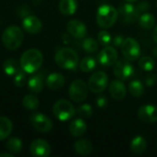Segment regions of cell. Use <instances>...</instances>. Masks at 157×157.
Listing matches in <instances>:
<instances>
[{
  "mask_svg": "<svg viewBox=\"0 0 157 157\" xmlns=\"http://www.w3.org/2000/svg\"><path fill=\"white\" fill-rule=\"evenodd\" d=\"M43 63V55L37 49L27 50L20 57V67L27 74L36 73Z\"/></svg>",
  "mask_w": 157,
  "mask_h": 157,
  "instance_id": "6da1fadb",
  "label": "cell"
},
{
  "mask_svg": "<svg viewBox=\"0 0 157 157\" xmlns=\"http://www.w3.org/2000/svg\"><path fill=\"white\" fill-rule=\"evenodd\" d=\"M55 63L56 64L66 70H74L77 67L79 58L75 51L71 48L64 47L60 49L55 54Z\"/></svg>",
  "mask_w": 157,
  "mask_h": 157,
  "instance_id": "7a4b0ae2",
  "label": "cell"
},
{
  "mask_svg": "<svg viewBox=\"0 0 157 157\" xmlns=\"http://www.w3.org/2000/svg\"><path fill=\"white\" fill-rule=\"evenodd\" d=\"M119 11L110 5H102L98 8L97 23L101 29H109L116 23Z\"/></svg>",
  "mask_w": 157,
  "mask_h": 157,
  "instance_id": "3957f363",
  "label": "cell"
},
{
  "mask_svg": "<svg viewBox=\"0 0 157 157\" xmlns=\"http://www.w3.org/2000/svg\"><path fill=\"white\" fill-rule=\"evenodd\" d=\"M23 32L18 26L12 25L7 27L2 35V41L4 46L9 50L14 51L20 47L23 41Z\"/></svg>",
  "mask_w": 157,
  "mask_h": 157,
  "instance_id": "277c9868",
  "label": "cell"
},
{
  "mask_svg": "<svg viewBox=\"0 0 157 157\" xmlns=\"http://www.w3.org/2000/svg\"><path fill=\"white\" fill-rule=\"evenodd\" d=\"M75 109L72 103L65 99L56 101L52 106V113L56 119L61 121H67L75 115Z\"/></svg>",
  "mask_w": 157,
  "mask_h": 157,
  "instance_id": "5b68a950",
  "label": "cell"
},
{
  "mask_svg": "<svg viewBox=\"0 0 157 157\" xmlns=\"http://www.w3.org/2000/svg\"><path fill=\"white\" fill-rule=\"evenodd\" d=\"M121 48L124 58L131 62L136 61L141 57L142 54L141 45L135 39L132 37H128L124 39V41Z\"/></svg>",
  "mask_w": 157,
  "mask_h": 157,
  "instance_id": "8992f818",
  "label": "cell"
},
{
  "mask_svg": "<svg viewBox=\"0 0 157 157\" xmlns=\"http://www.w3.org/2000/svg\"><path fill=\"white\" fill-rule=\"evenodd\" d=\"M88 89L89 88L83 80H75L69 86L70 98L76 103H81L87 98Z\"/></svg>",
  "mask_w": 157,
  "mask_h": 157,
  "instance_id": "52a82bcc",
  "label": "cell"
},
{
  "mask_svg": "<svg viewBox=\"0 0 157 157\" xmlns=\"http://www.w3.org/2000/svg\"><path fill=\"white\" fill-rule=\"evenodd\" d=\"M113 73L116 77H118L121 80H128L135 73L133 65L131 63V61L127 59H121L118 60L114 63L113 67Z\"/></svg>",
  "mask_w": 157,
  "mask_h": 157,
  "instance_id": "ba28073f",
  "label": "cell"
},
{
  "mask_svg": "<svg viewBox=\"0 0 157 157\" xmlns=\"http://www.w3.org/2000/svg\"><path fill=\"white\" fill-rule=\"evenodd\" d=\"M109 78L105 72L98 71L94 73L88 80V88L93 93H101L108 86Z\"/></svg>",
  "mask_w": 157,
  "mask_h": 157,
  "instance_id": "9c48e42d",
  "label": "cell"
},
{
  "mask_svg": "<svg viewBox=\"0 0 157 157\" xmlns=\"http://www.w3.org/2000/svg\"><path fill=\"white\" fill-rule=\"evenodd\" d=\"M30 122L34 129L40 132H49L52 129V121L51 119L40 112L33 113L30 116Z\"/></svg>",
  "mask_w": 157,
  "mask_h": 157,
  "instance_id": "30bf717a",
  "label": "cell"
},
{
  "mask_svg": "<svg viewBox=\"0 0 157 157\" xmlns=\"http://www.w3.org/2000/svg\"><path fill=\"white\" fill-rule=\"evenodd\" d=\"M98 63L103 66H111L118 61V52L114 47L105 46L98 55Z\"/></svg>",
  "mask_w": 157,
  "mask_h": 157,
  "instance_id": "8fae6325",
  "label": "cell"
},
{
  "mask_svg": "<svg viewBox=\"0 0 157 157\" xmlns=\"http://www.w3.org/2000/svg\"><path fill=\"white\" fill-rule=\"evenodd\" d=\"M118 11L121 19L125 23H133L139 18L140 12L136 8V6H133L132 4L129 2L122 4L119 7Z\"/></svg>",
  "mask_w": 157,
  "mask_h": 157,
  "instance_id": "7c38bea8",
  "label": "cell"
},
{
  "mask_svg": "<svg viewBox=\"0 0 157 157\" xmlns=\"http://www.w3.org/2000/svg\"><path fill=\"white\" fill-rule=\"evenodd\" d=\"M52 148L49 143L43 139L34 140L30 144V153L35 157H47L51 155Z\"/></svg>",
  "mask_w": 157,
  "mask_h": 157,
  "instance_id": "4fadbf2b",
  "label": "cell"
},
{
  "mask_svg": "<svg viewBox=\"0 0 157 157\" xmlns=\"http://www.w3.org/2000/svg\"><path fill=\"white\" fill-rule=\"evenodd\" d=\"M140 121L145 123H155L157 121V107L155 105H144L137 112Z\"/></svg>",
  "mask_w": 157,
  "mask_h": 157,
  "instance_id": "5bb4252c",
  "label": "cell"
},
{
  "mask_svg": "<svg viewBox=\"0 0 157 157\" xmlns=\"http://www.w3.org/2000/svg\"><path fill=\"white\" fill-rule=\"evenodd\" d=\"M66 30L70 35H72L74 38L78 40L83 39L87 31L85 23L78 19L70 20L66 25Z\"/></svg>",
  "mask_w": 157,
  "mask_h": 157,
  "instance_id": "9a60e30c",
  "label": "cell"
},
{
  "mask_svg": "<svg viewBox=\"0 0 157 157\" xmlns=\"http://www.w3.org/2000/svg\"><path fill=\"white\" fill-rule=\"evenodd\" d=\"M22 27L29 34H38L42 29V23L35 16H28L22 21Z\"/></svg>",
  "mask_w": 157,
  "mask_h": 157,
  "instance_id": "2e32d148",
  "label": "cell"
},
{
  "mask_svg": "<svg viewBox=\"0 0 157 157\" xmlns=\"http://www.w3.org/2000/svg\"><path fill=\"white\" fill-rule=\"evenodd\" d=\"M111 98L117 101L122 100L127 94V87L124 83L121 80H114L110 83L109 87Z\"/></svg>",
  "mask_w": 157,
  "mask_h": 157,
  "instance_id": "e0dca14e",
  "label": "cell"
},
{
  "mask_svg": "<svg viewBox=\"0 0 157 157\" xmlns=\"http://www.w3.org/2000/svg\"><path fill=\"white\" fill-rule=\"evenodd\" d=\"M65 78L60 73H52L48 75L46 79L47 86L52 90H58L64 86Z\"/></svg>",
  "mask_w": 157,
  "mask_h": 157,
  "instance_id": "ac0fdd59",
  "label": "cell"
},
{
  "mask_svg": "<svg viewBox=\"0 0 157 157\" xmlns=\"http://www.w3.org/2000/svg\"><path fill=\"white\" fill-rule=\"evenodd\" d=\"M28 86L29 90L33 93H40L42 91L44 86V79L41 74L32 75L28 81Z\"/></svg>",
  "mask_w": 157,
  "mask_h": 157,
  "instance_id": "d6986e66",
  "label": "cell"
},
{
  "mask_svg": "<svg viewBox=\"0 0 157 157\" xmlns=\"http://www.w3.org/2000/svg\"><path fill=\"white\" fill-rule=\"evenodd\" d=\"M69 132L74 137H81L86 132V123L82 119H75L71 121Z\"/></svg>",
  "mask_w": 157,
  "mask_h": 157,
  "instance_id": "ffe728a7",
  "label": "cell"
},
{
  "mask_svg": "<svg viewBox=\"0 0 157 157\" xmlns=\"http://www.w3.org/2000/svg\"><path fill=\"white\" fill-rule=\"evenodd\" d=\"M77 9L76 0H61L59 3V10L64 16H72Z\"/></svg>",
  "mask_w": 157,
  "mask_h": 157,
  "instance_id": "44dd1931",
  "label": "cell"
},
{
  "mask_svg": "<svg viewBox=\"0 0 157 157\" xmlns=\"http://www.w3.org/2000/svg\"><path fill=\"white\" fill-rule=\"evenodd\" d=\"M131 150L135 155H142L147 150V142L142 136H136L131 143Z\"/></svg>",
  "mask_w": 157,
  "mask_h": 157,
  "instance_id": "7402d4cb",
  "label": "cell"
},
{
  "mask_svg": "<svg viewBox=\"0 0 157 157\" xmlns=\"http://www.w3.org/2000/svg\"><path fill=\"white\" fill-rule=\"evenodd\" d=\"M13 123L12 121L4 116H0V141L6 140L12 132Z\"/></svg>",
  "mask_w": 157,
  "mask_h": 157,
  "instance_id": "603a6c76",
  "label": "cell"
},
{
  "mask_svg": "<svg viewBox=\"0 0 157 157\" xmlns=\"http://www.w3.org/2000/svg\"><path fill=\"white\" fill-rule=\"evenodd\" d=\"M74 147H75V151L80 155H88L91 154L93 150L92 144L86 139H81L75 142Z\"/></svg>",
  "mask_w": 157,
  "mask_h": 157,
  "instance_id": "cb8c5ba5",
  "label": "cell"
},
{
  "mask_svg": "<svg viewBox=\"0 0 157 157\" xmlns=\"http://www.w3.org/2000/svg\"><path fill=\"white\" fill-rule=\"evenodd\" d=\"M20 69H21V67L19 68V64H18L17 61L13 58H8V59L5 60V62L3 63V70H4L5 74L9 76L15 75Z\"/></svg>",
  "mask_w": 157,
  "mask_h": 157,
  "instance_id": "d4e9b609",
  "label": "cell"
},
{
  "mask_svg": "<svg viewBox=\"0 0 157 157\" xmlns=\"http://www.w3.org/2000/svg\"><path fill=\"white\" fill-rule=\"evenodd\" d=\"M129 92L134 98H140L144 93V86L140 80H133L129 85Z\"/></svg>",
  "mask_w": 157,
  "mask_h": 157,
  "instance_id": "484cf974",
  "label": "cell"
},
{
  "mask_svg": "<svg viewBox=\"0 0 157 157\" xmlns=\"http://www.w3.org/2000/svg\"><path fill=\"white\" fill-rule=\"evenodd\" d=\"M79 66H80V69H81L82 72L89 73V72H92V71H94L96 69V67H97V61L92 56H86L80 62Z\"/></svg>",
  "mask_w": 157,
  "mask_h": 157,
  "instance_id": "4316f807",
  "label": "cell"
},
{
  "mask_svg": "<svg viewBox=\"0 0 157 157\" xmlns=\"http://www.w3.org/2000/svg\"><path fill=\"white\" fill-rule=\"evenodd\" d=\"M22 105L28 110H36L39 108L40 101L34 95H26L22 99Z\"/></svg>",
  "mask_w": 157,
  "mask_h": 157,
  "instance_id": "83f0119b",
  "label": "cell"
},
{
  "mask_svg": "<svg viewBox=\"0 0 157 157\" xmlns=\"http://www.w3.org/2000/svg\"><path fill=\"white\" fill-rule=\"evenodd\" d=\"M140 26L144 29H151L155 25V18L154 15L150 13H144L141 17H139Z\"/></svg>",
  "mask_w": 157,
  "mask_h": 157,
  "instance_id": "f1b7e54d",
  "label": "cell"
},
{
  "mask_svg": "<svg viewBox=\"0 0 157 157\" xmlns=\"http://www.w3.org/2000/svg\"><path fill=\"white\" fill-rule=\"evenodd\" d=\"M6 147L8 149V151L14 154H18L22 150V141L19 138L11 137L6 141Z\"/></svg>",
  "mask_w": 157,
  "mask_h": 157,
  "instance_id": "f546056e",
  "label": "cell"
},
{
  "mask_svg": "<svg viewBox=\"0 0 157 157\" xmlns=\"http://www.w3.org/2000/svg\"><path fill=\"white\" fill-rule=\"evenodd\" d=\"M138 64H139V67L142 70L146 71V72L153 71L155 69V62L150 56H143V57H141L139 59Z\"/></svg>",
  "mask_w": 157,
  "mask_h": 157,
  "instance_id": "4dcf8cb0",
  "label": "cell"
},
{
  "mask_svg": "<svg viewBox=\"0 0 157 157\" xmlns=\"http://www.w3.org/2000/svg\"><path fill=\"white\" fill-rule=\"evenodd\" d=\"M82 47H83V49H84V51L86 52L94 53L98 49V42L93 38H87L83 41Z\"/></svg>",
  "mask_w": 157,
  "mask_h": 157,
  "instance_id": "1f68e13d",
  "label": "cell"
},
{
  "mask_svg": "<svg viewBox=\"0 0 157 157\" xmlns=\"http://www.w3.org/2000/svg\"><path fill=\"white\" fill-rule=\"evenodd\" d=\"M98 41L102 46H109L112 42V36L107 30H101L98 34Z\"/></svg>",
  "mask_w": 157,
  "mask_h": 157,
  "instance_id": "d6a6232c",
  "label": "cell"
},
{
  "mask_svg": "<svg viewBox=\"0 0 157 157\" xmlns=\"http://www.w3.org/2000/svg\"><path fill=\"white\" fill-rule=\"evenodd\" d=\"M76 113L83 118H90L93 114V109L89 104H83L77 108Z\"/></svg>",
  "mask_w": 157,
  "mask_h": 157,
  "instance_id": "836d02e7",
  "label": "cell"
},
{
  "mask_svg": "<svg viewBox=\"0 0 157 157\" xmlns=\"http://www.w3.org/2000/svg\"><path fill=\"white\" fill-rule=\"evenodd\" d=\"M26 72L24 70H19L15 75H14V85L17 87H22L27 81V76H26Z\"/></svg>",
  "mask_w": 157,
  "mask_h": 157,
  "instance_id": "e575fe53",
  "label": "cell"
},
{
  "mask_svg": "<svg viewBox=\"0 0 157 157\" xmlns=\"http://www.w3.org/2000/svg\"><path fill=\"white\" fill-rule=\"evenodd\" d=\"M150 4L147 2V1H141L139 2L137 5H136V8L138 9V11L140 13H144V12H146L149 8H150Z\"/></svg>",
  "mask_w": 157,
  "mask_h": 157,
  "instance_id": "d590c367",
  "label": "cell"
},
{
  "mask_svg": "<svg viewBox=\"0 0 157 157\" xmlns=\"http://www.w3.org/2000/svg\"><path fill=\"white\" fill-rule=\"evenodd\" d=\"M157 82V77L155 75H149L145 77L144 83L147 86H153Z\"/></svg>",
  "mask_w": 157,
  "mask_h": 157,
  "instance_id": "8d00e7d4",
  "label": "cell"
},
{
  "mask_svg": "<svg viewBox=\"0 0 157 157\" xmlns=\"http://www.w3.org/2000/svg\"><path fill=\"white\" fill-rule=\"evenodd\" d=\"M96 103H97V106H98V108H100V109H104V108H106V107H107V105H108V99H107V98H106V97L101 96V97H99V98H97Z\"/></svg>",
  "mask_w": 157,
  "mask_h": 157,
  "instance_id": "74e56055",
  "label": "cell"
},
{
  "mask_svg": "<svg viewBox=\"0 0 157 157\" xmlns=\"http://www.w3.org/2000/svg\"><path fill=\"white\" fill-rule=\"evenodd\" d=\"M124 37L122 35H118L116 37H114V39L112 40V43L115 47H121L123 41H124Z\"/></svg>",
  "mask_w": 157,
  "mask_h": 157,
  "instance_id": "f35d334b",
  "label": "cell"
},
{
  "mask_svg": "<svg viewBox=\"0 0 157 157\" xmlns=\"http://www.w3.org/2000/svg\"><path fill=\"white\" fill-rule=\"evenodd\" d=\"M153 39H154L155 42L157 43V26L155 28V29L153 31Z\"/></svg>",
  "mask_w": 157,
  "mask_h": 157,
  "instance_id": "ab89813d",
  "label": "cell"
},
{
  "mask_svg": "<svg viewBox=\"0 0 157 157\" xmlns=\"http://www.w3.org/2000/svg\"><path fill=\"white\" fill-rule=\"evenodd\" d=\"M2 156L12 157L13 155H10V154H7V153H2V154H0V157H2Z\"/></svg>",
  "mask_w": 157,
  "mask_h": 157,
  "instance_id": "60d3db41",
  "label": "cell"
},
{
  "mask_svg": "<svg viewBox=\"0 0 157 157\" xmlns=\"http://www.w3.org/2000/svg\"><path fill=\"white\" fill-rule=\"evenodd\" d=\"M153 54H154L155 57H157V46L154 48V50H153Z\"/></svg>",
  "mask_w": 157,
  "mask_h": 157,
  "instance_id": "b9f144b4",
  "label": "cell"
},
{
  "mask_svg": "<svg viewBox=\"0 0 157 157\" xmlns=\"http://www.w3.org/2000/svg\"><path fill=\"white\" fill-rule=\"evenodd\" d=\"M124 1L129 2V3H132V2H135V1H137V0H124Z\"/></svg>",
  "mask_w": 157,
  "mask_h": 157,
  "instance_id": "7bdbcfd3",
  "label": "cell"
}]
</instances>
